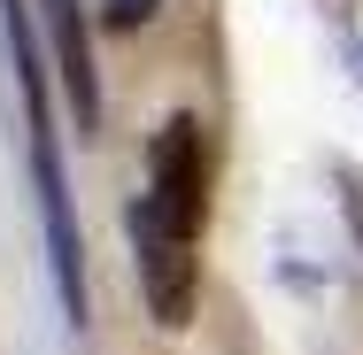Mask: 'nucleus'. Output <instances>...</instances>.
<instances>
[{"label":"nucleus","mask_w":363,"mask_h":355,"mask_svg":"<svg viewBox=\"0 0 363 355\" xmlns=\"http://www.w3.org/2000/svg\"><path fill=\"white\" fill-rule=\"evenodd\" d=\"M162 16V0H101V23L108 31H147Z\"/></svg>","instance_id":"4"},{"label":"nucleus","mask_w":363,"mask_h":355,"mask_svg":"<svg viewBox=\"0 0 363 355\" xmlns=\"http://www.w3.org/2000/svg\"><path fill=\"white\" fill-rule=\"evenodd\" d=\"M47 23H55V62H62V101H70L77 140L101 132V70H93V39H85V16L77 0H47Z\"/></svg>","instance_id":"3"},{"label":"nucleus","mask_w":363,"mask_h":355,"mask_svg":"<svg viewBox=\"0 0 363 355\" xmlns=\"http://www.w3.org/2000/svg\"><path fill=\"white\" fill-rule=\"evenodd\" d=\"M0 31H8V62H16V93H23L31 193H39V224H47V263H55V286H62V317L85 332V317H93V293H85V232H77V209H70L62 132H55V108H47V62H39V39L23 23V0H0Z\"/></svg>","instance_id":"2"},{"label":"nucleus","mask_w":363,"mask_h":355,"mask_svg":"<svg viewBox=\"0 0 363 355\" xmlns=\"http://www.w3.org/2000/svg\"><path fill=\"white\" fill-rule=\"evenodd\" d=\"M201 232H209V147L201 116H170L147 147V186L132 201V271L147 317L186 332L201 309Z\"/></svg>","instance_id":"1"},{"label":"nucleus","mask_w":363,"mask_h":355,"mask_svg":"<svg viewBox=\"0 0 363 355\" xmlns=\"http://www.w3.org/2000/svg\"><path fill=\"white\" fill-rule=\"evenodd\" d=\"M348 209H356V232H363V186H356V201H348Z\"/></svg>","instance_id":"5"}]
</instances>
